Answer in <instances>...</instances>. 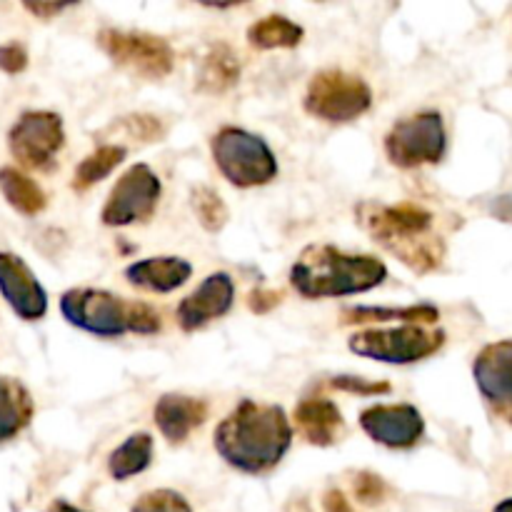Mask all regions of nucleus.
Listing matches in <instances>:
<instances>
[{"instance_id": "f257e3e1", "label": "nucleus", "mask_w": 512, "mask_h": 512, "mask_svg": "<svg viewBox=\"0 0 512 512\" xmlns=\"http://www.w3.org/2000/svg\"><path fill=\"white\" fill-rule=\"evenodd\" d=\"M215 453L245 475H265L280 465L293 445V425L280 405L243 400L213 435Z\"/></svg>"}, {"instance_id": "f03ea898", "label": "nucleus", "mask_w": 512, "mask_h": 512, "mask_svg": "<svg viewBox=\"0 0 512 512\" xmlns=\"http://www.w3.org/2000/svg\"><path fill=\"white\" fill-rule=\"evenodd\" d=\"M360 228L405 268L418 275L440 270L445 260V240L435 233V215L415 203H360L355 208Z\"/></svg>"}, {"instance_id": "7ed1b4c3", "label": "nucleus", "mask_w": 512, "mask_h": 512, "mask_svg": "<svg viewBox=\"0 0 512 512\" xmlns=\"http://www.w3.org/2000/svg\"><path fill=\"white\" fill-rule=\"evenodd\" d=\"M388 268L375 255L343 253L335 245H308L290 268V285L308 300L350 298L380 288Z\"/></svg>"}, {"instance_id": "20e7f679", "label": "nucleus", "mask_w": 512, "mask_h": 512, "mask_svg": "<svg viewBox=\"0 0 512 512\" xmlns=\"http://www.w3.org/2000/svg\"><path fill=\"white\" fill-rule=\"evenodd\" d=\"M60 313L73 328L95 338H120L128 333L155 335L163 330V318L153 305L125 300L100 288L65 290Z\"/></svg>"}, {"instance_id": "39448f33", "label": "nucleus", "mask_w": 512, "mask_h": 512, "mask_svg": "<svg viewBox=\"0 0 512 512\" xmlns=\"http://www.w3.org/2000/svg\"><path fill=\"white\" fill-rule=\"evenodd\" d=\"M210 153L220 175L235 188H260L278 175V158L260 135L245 128H220L210 140Z\"/></svg>"}, {"instance_id": "423d86ee", "label": "nucleus", "mask_w": 512, "mask_h": 512, "mask_svg": "<svg viewBox=\"0 0 512 512\" xmlns=\"http://www.w3.org/2000/svg\"><path fill=\"white\" fill-rule=\"evenodd\" d=\"M305 113L330 125H345L365 115L373 105V90L360 75L340 68L320 70L305 90Z\"/></svg>"}, {"instance_id": "0eeeda50", "label": "nucleus", "mask_w": 512, "mask_h": 512, "mask_svg": "<svg viewBox=\"0 0 512 512\" xmlns=\"http://www.w3.org/2000/svg\"><path fill=\"white\" fill-rule=\"evenodd\" d=\"M445 345V333L435 325H393L368 328L348 340L350 353L388 365H410L430 358Z\"/></svg>"}, {"instance_id": "6e6552de", "label": "nucleus", "mask_w": 512, "mask_h": 512, "mask_svg": "<svg viewBox=\"0 0 512 512\" xmlns=\"http://www.w3.org/2000/svg\"><path fill=\"white\" fill-rule=\"evenodd\" d=\"M98 45L118 68L145 80H160L173 73L175 50L165 38L145 30L103 28Z\"/></svg>"}, {"instance_id": "1a4fd4ad", "label": "nucleus", "mask_w": 512, "mask_h": 512, "mask_svg": "<svg viewBox=\"0 0 512 512\" xmlns=\"http://www.w3.org/2000/svg\"><path fill=\"white\" fill-rule=\"evenodd\" d=\"M448 150L443 115L435 110H423L410 118L398 120L385 135V155L393 165L403 170L435 165Z\"/></svg>"}, {"instance_id": "9d476101", "label": "nucleus", "mask_w": 512, "mask_h": 512, "mask_svg": "<svg viewBox=\"0 0 512 512\" xmlns=\"http://www.w3.org/2000/svg\"><path fill=\"white\" fill-rule=\"evenodd\" d=\"M65 145L63 118L50 110H28L8 130V150L23 168L50 170Z\"/></svg>"}, {"instance_id": "9b49d317", "label": "nucleus", "mask_w": 512, "mask_h": 512, "mask_svg": "<svg viewBox=\"0 0 512 512\" xmlns=\"http://www.w3.org/2000/svg\"><path fill=\"white\" fill-rule=\"evenodd\" d=\"M160 193H163V185L148 165H130L110 190L100 220L108 228H128V225L145 223L158 210Z\"/></svg>"}, {"instance_id": "f8f14e48", "label": "nucleus", "mask_w": 512, "mask_h": 512, "mask_svg": "<svg viewBox=\"0 0 512 512\" xmlns=\"http://www.w3.org/2000/svg\"><path fill=\"white\" fill-rule=\"evenodd\" d=\"M473 378L490 413L512 425V340L485 345L473 363Z\"/></svg>"}, {"instance_id": "ddd939ff", "label": "nucleus", "mask_w": 512, "mask_h": 512, "mask_svg": "<svg viewBox=\"0 0 512 512\" xmlns=\"http://www.w3.org/2000/svg\"><path fill=\"white\" fill-rule=\"evenodd\" d=\"M360 428L370 440L390 450H408L425 435V420L415 405H370L360 413Z\"/></svg>"}, {"instance_id": "4468645a", "label": "nucleus", "mask_w": 512, "mask_h": 512, "mask_svg": "<svg viewBox=\"0 0 512 512\" xmlns=\"http://www.w3.org/2000/svg\"><path fill=\"white\" fill-rule=\"evenodd\" d=\"M235 303V280L230 273H213L188 295L180 300L178 305V318L180 330L185 333H195L210 325L213 320H220L223 315L230 313Z\"/></svg>"}, {"instance_id": "2eb2a0df", "label": "nucleus", "mask_w": 512, "mask_h": 512, "mask_svg": "<svg viewBox=\"0 0 512 512\" xmlns=\"http://www.w3.org/2000/svg\"><path fill=\"white\" fill-rule=\"evenodd\" d=\"M0 295L20 320L35 323L48 313V293L28 263L13 253H0Z\"/></svg>"}, {"instance_id": "dca6fc26", "label": "nucleus", "mask_w": 512, "mask_h": 512, "mask_svg": "<svg viewBox=\"0 0 512 512\" xmlns=\"http://www.w3.org/2000/svg\"><path fill=\"white\" fill-rule=\"evenodd\" d=\"M295 430L300 438L315 448H330V445L340 443L345 435V420L338 405L328 398H303L295 405Z\"/></svg>"}, {"instance_id": "f3484780", "label": "nucleus", "mask_w": 512, "mask_h": 512, "mask_svg": "<svg viewBox=\"0 0 512 512\" xmlns=\"http://www.w3.org/2000/svg\"><path fill=\"white\" fill-rule=\"evenodd\" d=\"M153 420L160 435L170 445H180L190 438L193 430H198L208 420V405L198 398H190V395L165 393L155 403Z\"/></svg>"}, {"instance_id": "a211bd4d", "label": "nucleus", "mask_w": 512, "mask_h": 512, "mask_svg": "<svg viewBox=\"0 0 512 512\" xmlns=\"http://www.w3.org/2000/svg\"><path fill=\"white\" fill-rule=\"evenodd\" d=\"M125 280L133 288L145 290V293H173V290L183 288L193 275V265L185 258H175V255H163V258H145L135 260L123 270Z\"/></svg>"}, {"instance_id": "6ab92c4d", "label": "nucleus", "mask_w": 512, "mask_h": 512, "mask_svg": "<svg viewBox=\"0 0 512 512\" xmlns=\"http://www.w3.org/2000/svg\"><path fill=\"white\" fill-rule=\"evenodd\" d=\"M35 403L20 380L0 375V443L18 438L30 425Z\"/></svg>"}, {"instance_id": "aec40b11", "label": "nucleus", "mask_w": 512, "mask_h": 512, "mask_svg": "<svg viewBox=\"0 0 512 512\" xmlns=\"http://www.w3.org/2000/svg\"><path fill=\"white\" fill-rule=\"evenodd\" d=\"M438 320V308L428 303L408 305V308H348L340 313V325H438Z\"/></svg>"}, {"instance_id": "412c9836", "label": "nucleus", "mask_w": 512, "mask_h": 512, "mask_svg": "<svg viewBox=\"0 0 512 512\" xmlns=\"http://www.w3.org/2000/svg\"><path fill=\"white\" fill-rule=\"evenodd\" d=\"M0 193L10 208L18 210L20 215H28V218H35L48 208V195L43 193V188L13 165L0 168Z\"/></svg>"}, {"instance_id": "4be33fe9", "label": "nucleus", "mask_w": 512, "mask_h": 512, "mask_svg": "<svg viewBox=\"0 0 512 512\" xmlns=\"http://www.w3.org/2000/svg\"><path fill=\"white\" fill-rule=\"evenodd\" d=\"M240 78L238 55L230 50V45L215 43L205 53L203 65H200L198 88L205 93H225L233 88Z\"/></svg>"}, {"instance_id": "5701e85b", "label": "nucleus", "mask_w": 512, "mask_h": 512, "mask_svg": "<svg viewBox=\"0 0 512 512\" xmlns=\"http://www.w3.org/2000/svg\"><path fill=\"white\" fill-rule=\"evenodd\" d=\"M305 38V30L285 15H265L248 28V43L258 50L298 48Z\"/></svg>"}, {"instance_id": "b1692460", "label": "nucleus", "mask_w": 512, "mask_h": 512, "mask_svg": "<svg viewBox=\"0 0 512 512\" xmlns=\"http://www.w3.org/2000/svg\"><path fill=\"white\" fill-rule=\"evenodd\" d=\"M153 463V438L148 433H135L115 448L108 458V473L115 480H130L145 473Z\"/></svg>"}, {"instance_id": "393cba45", "label": "nucleus", "mask_w": 512, "mask_h": 512, "mask_svg": "<svg viewBox=\"0 0 512 512\" xmlns=\"http://www.w3.org/2000/svg\"><path fill=\"white\" fill-rule=\"evenodd\" d=\"M125 155H128V150H125L123 145H100V148H95L93 153L85 155V158L80 160L78 168H75L73 190L83 193V190L93 188L95 183L108 178V175L123 163Z\"/></svg>"}, {"instance_id": "a878e982", "label": "nucleus", "mask_w": 512, "mask_h": 512, "mask_svg": "<svg viewBox=\"0 0 512 512\" xmlns=\"http://www.w3.org/2000/svg\"><path fill=\"white\" fill-rule=\"evenodd\" d=\"M190 205H193L200 228L208 230V233H220L228 225V205L213 188H195Z\"/></svg>"}, {"instance_id": "bb28decb", "label": "nucleus", "mask_w": 512, "mask_h": 512, "mask_svg": "<svg viewBox=\"0 0 512 512\" xmlns=\"http://www.w3.org/2000/svg\"><path fill=\"white\" fill-rule=\"evenodd\" d=\"M130 512H193V508H190V503L180 493L160 488L140 495Z\"/></svg>"}, {"instance_id": "cd10ccee", "label": "nucleus", "mask_w": 512, "mask_h": 512, "mask_svg": "<svg viewBox=\"0 0 512 512\" xmlns=\"http://www.w3.org/2000/svg\"><path fill=\"white\" fill-rule=\"evenodd\" d=\"M330 388L343 390V393L360 395V398H378V395L393 393L390 383H380V380H365L358 375H335L330 378Z\"/></svg>"}, {"instance_id": "c85d7f7f", "label": "nucleus", "mask_w": 512, "mask_h": 512, "mask_svg": "<svg viewBox=\"0 0 512 512\" xmlns=\"http://www.w3.org/2000/svg\"><path fill=\"white\" fill-rule=\"evenodd\" d=\"M353 493L363 505H380L390 495V485L370 470H360L353 478Z\"/></svg>"}, {"instance_id": "c756f323", "label": "nucleus", "mask_w": 512, "mask_h": 512, "mask_svg": "<svg viewBox=\"0 0 512 512\" xmlns=\"http://www.w3.org/2000/svg\"><path fill=\"white\" fill-rule=\"evenodd\" d=\"M28 68V50L20 43L0 45V70L8 75H18Z\"/></svg>"}, {"instance_id": "7c9ffc66", "label": "nucleus", "mask_w": 512, "mask_h": 512, "mask_svg": "<svg viewBox=\"0 0 512 512\" xmlns=\"http://www.w3.org/2000/svg\"><path fill=\"white\" fill-rule=\"evenodd\" d=\"M280 303H283V293H280V290L260 288V290H253V293L248 295V308H250V313H255V315L270 313V310L278 308Z\"/></svg>"}, {"instance_id": "2f4dec72", "label": "nucleus", "mask_w": 512, "mask_h": 512, "mask_svg": "<svg viewBox=\"0 0 512 512\" xmlns=\"http://www.w3.org/2000/svg\"><path fill=\"white\" fill-rule=\"evenodd\" d=\"M125 123H128L130 135L145 140V143H150V140H158L160 135H163V128H160L158 118H148V115H135V118H128Z\"/></svg>"}, {"instance_id": "473e14b6", "label": "nucleus", "mask_w": 512, "mask_h": 512, "mask_svg": "<svg viewBox=\"0 0 512 512\" xmlns=\"http://www.w3.org/2000/svg\"><path fill=\"white\" fill-rule=\"evenodd\" d=\"M323 510L325 512H355L353 505H350V500L345 498L343 490H338V488H330L328 493L323 495Z\"/></svg>"}, {"instance_id": "72a5a7b5", "label": "nucleus", "mask_w": 512, "mask_h": 512, "mask_svg": "<svg viewBox=\"0 0 512 512\" xmlns=\"http://www.w3.org/2000/svg\"><path fill=\"white\" fill-rule=\"evenodd\" d=\"M23 8L28 10L30 15H35V18H40V20H53L55 15H60V13H63V10H68L70 5H58V3H25Z\"/></svg>"}, {"instance_id": "f704fd0d", "label": "nucleus", "mask_w": 512, "mask_h": 512, "mask_svg": "<svg viewBox=\"0 0 512 512\" xmlns=\"http://www.w3.org/2000/svg\"><path fill=\"white\" fill-rule=\"evenodd\" d=\"M43 512H85V510L75 508V505H70L68 500H53V503H50Z\"/></svg>"}, {"instance_id": "c9c22d12", "label": "nucleus", "mask_w": 512, "mask_h": 512, "mask_svg": "<svg viewBox=\"0 0 512 512\" xmlns=\"http://www.w3.org/2000/svg\"><path fill=\"white\" fill-rule=\"evenodd\" d=\"M288 512H310V508H308V503L298 500V503H290L288 505Z\"/></svg>"}, {"instance_id": "e433bc0d", "label": "nucleus", "mask_w": 512, "mask_h": 512, "mask_svg": "<svg viewBox=\"0 0 512 512\" xmlns=\"http://www.w3.org/2000/svg\"><path fill=\"white\" fill-rule=\"evenodd\" d=\"M493 512H512V498L503 500V503L495 505V510H493Z\"/></svg>"}]
</instances>
